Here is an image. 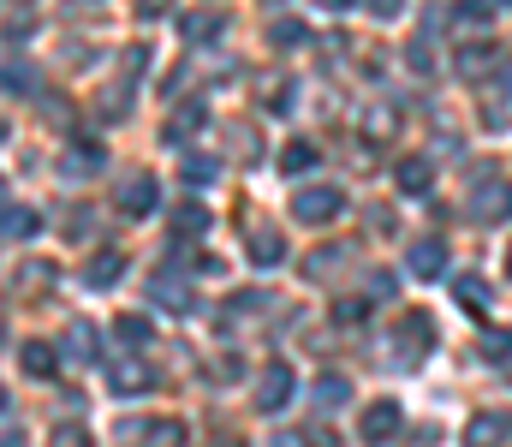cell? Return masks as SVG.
Returning <instances> with one entry per match:
<instances>
[{
    "mask_svg": "<svg viewBox=\"0 0 512 447\" xmlns=\"http://www.w3.org/2000/svg\"><path fill=\"white\" fill-rule=\"evenodd\" d=\"M114 334H120V340H126V346H149V340H155V322H149V316H137V310H131V316H120V322H114Z\"/></svg>",
    "mask_w": 512,
    "mask_h": 447,
    "instance_id": "25",
    "label": "cell"
},
{
    "mask_svg": "<svg viewBox=\"0 0 512 447\" xmlns=\"http://www.w3.org/2000/svg\"><path fill=\"white\" fill-rule=\"evenodd\" d=\"M274 447H304V442H298V436H286V442H274Z\"/></svg>",
    "mask_w": 512,
    "mask_h": 447,
    "instance_id": "45",
    "label": "cell"
},
{
    "mask_svg": "<svg viewBox=\"0 0 512 447\" xmlns=\"http://www.w3.org/2000/svg\"><path fill=\"white\" fill-rule=\"evenodd\" d=\"M256 96H262V108L286 114V108L298 102V84H292V78H262V84H256Z\"/></svg>",
    "mask_w": 512,
    "mask_h": 447,
    "instance_id": "21",
    "label": "cell"
},
{
    "mask_svg": "<svg viewBox=\"0 0 512 447\" xmlns=\"http://www.w3.org/2000/svg\"><path fill=\"white\" fill-rule=\"evenodd\" d=\"M173 233H179V239H203V233H209V209H203V203H179V209H173Z\"/></svg>",
    "mask_w": 512,
    "mask_h": 447,
    "instance_id": "23",
    "label": "cell"
},
{
    "mask_svg": "<svg viewBox=\"0 0 512 447\" xmlns=\"http://www.w3.org/2000/svg\"><path fill=\"white\" fill-rule=\"evenodd\" d=\"M54 281H60V269H54V257H24L18 263V275H12V293L24 298H42V293H54Z\"/></svg>",
    "mask_w": 512,
    "mask_h": 447,
    "instance_id": "5",
    "label": "cell"
},
{
    "mask_svg": "<svg viewBox=\"0 0 512 447\" xmlns=\"http://www.w3.org/2000/svg\"><path fill=\"white\" fill-rule=\"evenodd\" d=\"M393 185H399L405 197L435 191V161H429V155H405V161H393Z\"/></svg>",
    "mask_w": 512,
    "mask_h": 447,
    "instance_id": "10",
    "label": "cell"
},
{
    "mask_svg": "<svg viewBox=\"0 0 512 447\" xmlns=\"http://www.w3.org/2000/svg\"><path fill=\"white\" fill-rule=\"evenodd\" d=\"M227 144L239 149V155H262V138H256L251 126H227Z\"/></svg>",
    "mask_w": 512,
    "mask_h": 447,
    "instance_id": "34",
    "label": "cell"
},
{
    "mask_svg": "<svg viewBox=\"0 0 512 447\" xmlns=\"http://www.w3.org/2000/svg\"><path fill=\"white\" fill-rule=\"evenodd\" d=\"M66 358H72V364H96V358H102V334H96L90 322H72V328H66Z\"/></svg>",
    "mask_w": 512,
    "mask_h": 447,
    "instance_id": "17",
    "label": "cell"
},
{
    "mask_svg": "<svg viewBox=\"0 0 512 447\" xmlns=\"http://www.w3.org/2000/svg\"><path fill=\"white\" fill-rule=\"evenodd\" d=\"M245 257H251L256 269H274V263L286 257V239H280L274 227H251V233H245Z\"/></svg>",
    "mask_w": 512,
    "mask_h": 447,
    "instance_id": "12",
    "label": "cell"
},
{
    "mask_svg": "<svg viewBox=\"0 0 512 447\" xmlns=\"http://www.w3.org/2000/svg\"><path fill=\"white\" fill-rule=\"evenodd\" d=\"M393 298V275H387V269H376V275H370V298Z\"/></svg>",
    "mask_w": 512,
    "mask_h": 447,
    "instance_id": "40",
    "label": "cell"
},
{
    "mask_svg": "<svg viewBox=\"0 0 512 447\" xmlns=\"http://www.w3.org/2000/svg\"><path fill=\"white\" fill-rule=\"evenodd\" d=\"M280 167H286V173H310V167H316V144H286L280 149Z\"/></svg>",
    "mask_w": 512,
    "mask_h": 447,
    "instance_id": "31",
    "label": "cell"
},
{
    "mask_svg": "<svg viewBox=\"0 0 512 447\" xmlns=\"http://www.w3.org/2000/svg\"><path fill=\"white\" fill-rule=\"evenodd\" d=\"M149 298H155L161 310H173V316H191V310H197V293H191L173 269H155V275H149Z\"/></svg>",
    "mask_w": 512,
    "mask_h": 447,
    "instance_id": "6",
    "label": "cell"
},
{
    "mask_svg": "<svg viewBox=\"0 0 512 447\" xmlns=\"http://www.w3.org/2000/svg\"><path fill=\"white\" fill-rule=\"evenodd\" d=\"M387 352L399 364H417L423 352H435V316L429 310H405L393 328H387Z\"/></svg>",
    "mask_w": 512,
    "mask_h": 447,
    "instance_id": "1",
    "label": "cell"
},
{
    "mask_svg": "<svg viewBox=\"0 0 512 447\" xmlns=\"http://www.w3.org/2000/svg\"><path fill=\"white\" fill-rule=\"evenodd\" d=\"M36 227H42V215H36V209H24V203H6V215H0V233H6V239H30Z\"/></svg>",
    "mask_w": 512,
    "mask_h": 447,
    "instance_id": "22",
    "label": "cell"
},
{
    "mask_svg": "<svg viewBox=\"0 0 512 447\" xmlns=\"http://www.w3.org/2000/svg\"><path fill=\"white\" fill-rule=\"evenodd\" d=\"M48 447H90V430L84 424H54L48 430Z\"/></svg>",
    "mask_w": 512,
    "mask_h": 447,
    "instance_id": "32",
    "label": "cell"
},
{
    "mask_svg": "<svg viewBox=\"0 0 512 447\" xmlns=\"http://www.w3.org/2000/svg\"><path fill=\"white\" fill-rule=\"evenodd\" d=\"M465 442L471 447H507L512 442V412H477L465 424Z\"/></svg>",
    "mask_w": 512,
    "mask_h": 447,
    "instance_id": "9",
    "label": "cell"
},
{
    "mask_svg": "<svg viewBox=\"0 0 512 447\" xmlns=\"http://www.w3.org/2000/svg\"><path fill=\"white\" fill-rule=\"evenodd\" d=\"M149 382H155V376H149V364H143L137 352H114V358H108V388H114V394H143Z\"/></svg>",
    "mask_w": 512,
    "mask_h": 447,
    "instance_id": "8",
    "label": "cell"
},
{
    "mask_svg": "<svg viewBox=\"0 0 512 447\" xmlns=\"http://www.w3.org/2000/svg\"><path fill=\"white\" fill-rule=\"evenodd\" d=\"M477 358H489V364H507V358H512V328H489V334L477 340Z\"/></svg>",
    "mask_w": 512,
    "mask_h": 447,
    "instance_id": "26",
    "label": "cell"
},
{
    "mask_svg": "<svg viewBox=\"0 0 512 447\" xmlns=\"http://www.w3.org/2000/svg\"><path fill=\"white\" fill-rule=\"evenodd\" d=\"M167 6H173V0H137V18H161Z\"/></svg>",
    "mask_w": 512,
    "mask_h": 447,
    "instance_id": "41",
    "label": "cell"
},
{
    "mask_svg": "<svg viewBox=\"0 0 512 447\" xmlns=\"http://www.w3.org/2000/svg\"><path fill=\"white\" fill-rule=\"evenodd\" d=\"M489 18H495V0H459V24L477 30V24H489Z\"/></svg>",
    "mask_w": 512,
    "mask_h": 447,
    "instance_id": "33",
    "label": "cell"
},
{
    "mask_svg": "<svg viewBox=\"0 0 512 447\" xmlns=\"http://www.w3.org/2000/svg\"><path fill=\"white\" fill-rule=\"evenodd\" d=\"M102 161H108V155H102V144H90V138H78V144L66 149V161H60V167H66L72 179H90V173H102Z\"/></svg>",
    "mask_w": 512,
    "mask_h": 447,
    "instance_id": "18",
    "label": "cell"
},
{
    "mask_svg": "<svg viewBox=\"0 0 512 447\" xmlns=\"http://www.w3.org/2000/svg\"><path fill=\"white\" fill-rule=\"evenodd\" d=\"M316 6H328V12H346V6H352V0H316Z\"/></svg>",
    "mask_w": 512,
    "mask_h": 447,
    "instance_id": "43",
    "label": "cell"
},
{
    "mask_svg": "<svg viewBox=\"0 0 512 447\" xmlns=\"http://www.w3.org/2000/svg\"><path fill=\"white\" fill-rule=\"evenodd\" d=\"M36 84H42V78H36L30 60H6V66H0V96H30Z\"/></svg>",
    "mask_w": 512,
    "mask_h": 447,
    "instance_id": "19",
    "label": "cell"
},
{
    "mask_svg": "<svg viewBox=\"0 0 512 447\" xmlns=\"http://www.w3.org/2000/svg\"><path fill=\"white\" fill-rule=\"evenodd\" d=\"M286 400H292V370L286 364H268L256 376V412H280Z\"/></svg>",
    "mask_w": 512,
    "mask_h": 447,
    "instance_id": "11",
    "label": "cell"
},
{
    "mask_svg": "<svg viewBox=\"0 0 512 447\" xmlns=\"http://www.w3.org/2000/svg\"><path fill=\"white\" fill-rule=\"evenodd\" d=\"M191 126H203V108H185V120H173V126H167V138H173V144H179V138H185V132H191Z\"/></svg>",
    "mask_w": 512,
    "mask_h": 447,
    "instance_id": "38",
    "label": "cell"
},
{
    "mask_svg": "<svg viewBox=\"0 0 512 447\" xmlns=\"http://www.w3.org/2000/svg\"><path fill=\"white\" fill-rule=\"evenodd\" d=\"M507 275H512V251H507Z\"/></svg>",
    "mask_w": 512,
    "mask_h": 447,
    "instance_id": "49",
    "label": "cell"
},
{
    "mask_svg": "<svg viewBox=\"0 0 512 447\" xmlns=\"http://www.w3.org/2000/svg\"><path fill=\"white\" fill-rule=\"evenodd\" d=\"M399 6H405V0H370V12H376V18H399Z\"/></svg>",
    "mask_w": 512,
    "mask_h": 447,
    "instance_id": "42",
    "label": "cell"
},
{
    "mask_svg": "<svg viewBox=\"0 0 512 447\" xmlns=\"http://www.w3.org/2000/svg\"><path fill=\"white\" fill-rule=\"evenodd\" d=\"M364 310H370V298H340L334 304V322H364Z\"/></svg>",
    "mask_w": 512,
    "mask_h": 447,
    "instance_id": "35",
    "label": "cell"
},
{
    "mask_svg": "<svg viewBox=\"0 0 512 447\" xmlns=\"http://www.w3.org/2000/svg\"><path fill=\"white\" fill-rule=\"evenodd\" d=\"M453 298H459V310H471V316H489L495 287H489L483 275H459V281H453Z\"/></svg>",
    "mask_w": 512,
    "mask_h": 447,
    "instance_id": "15",
    "label": "cell"
},
{
    "mask_svg": "<svg viewBox=\"0 0 512 447\" xmlns=\"http://www.w3.org/2000/svg\"><path fill=\"white\" fill-rule=\"evenodd\" d=\"M471 215L477 221H512V179H477L471 185Z\"/></svg>",
    "mask_w": 512,
    "mask_h": 447,
    "instance_id": "4",
    "label": "cell"
},
{
    "mask_svg": "<svg viewBox=\"0 0 512 447\" xmlns=\"http://www.w3.org/2000/svg\"><path fill=\"white\" fill-rule=\"evenodd\" d=\"M221 30H227L221 12H191V18H179V36H185V42H215Z\"/></svg>",
    "mask_w": 512,
    "mask_h": 447,
    "instance_id": "20",
    "label": "cell"
},
{
    "mask_svg": "<svg viewBox=\"0 0 512 447\" xmlns=\"http://www.w3.org/2000/svg\"><path fill=\"white\" fill-rule=\"evenodd\" d=\"M489 66H495V48H489V42H471V48H459V72H465V78H483Z\"/></svg>",
    "mask_w": 512,
    "mask_h": 447,
    "instance_id": "27",
    "label": "cell"
},
{
    "mask_svg": "<svg viewBox=\"0 0 512 447\" xmlns=\"http://www.w3.org/2000/svg\"><path fill=\"white\" fill-rule=\"evenodd\" d=\"M18 364H24V376H36V382H48V376L60 370V352H54L48 340H24V346H18Z\"/></svg>",
    "mask_w": 512,
    "mask_h": 447,
    "instance_id": "14",
    "label": "cell"
},
{
    "mask_svg": "<svg viewBox=\"0 0 512 447\" xmlns=\"http://www.w3.org/2000/svg\"><path fill=\"white\" fill-rule=\"evenodd\" d=\"M346 400H352V382L328 370V376L316 382V406H322V412H334V406H346Z\"/></svg>",
    "mask_w": 512,
    "mask_h": 447,
    "instance_id": "24",
    "label": "cell"
},
{
    "mask_svg": "<svg viewBox=\"0 0 512 447\" xmlns=\"http://www.w3.org/2000/svg\"><path fill=\"white\" fill-rule=\"evenodd\" d=\"M399 424H405V412H399V400H376V406H364V424H358V436L370 447H382L399 436Z\"/></svg>",
    "mask_w": 512,
    "mask_h": 447,
    "instance_id": "7",
    "label": "cell"
},
{
    "mask_svg": "<svg viewBox=\"0 0 512 447\" xmlns=\"http://www.w3.org/2000/svg\"><path fill=\"white\" fill-rule=\"evenodd\" d=\"M0 447H24V442H18V436H0Z\"/></svg>",
    "mask_w": 512,
    "mask_h": 447,
    "instance_id": "44",
    "label": "cell"
},
{
    "mask_svg": "<svg viewBox=\"0 0 512 447\" xmlns=\"http://www.w3.org/2000/svg\"><path fill=\"white\" fill-rule=\"evenodd\" d=\"M304 42V24H274V48H298Z\"/></svg>",
    "mask_w": 512,
    "mask_h": 447,
    "instance_id": "37",
    "label": "cell"
},
{
    "mask_svg": "<svg viewBox=\"0 0 512 447\" xmlns=\"http://www.w3.org/2000/svg\"><path fill=\"white\" fill-rule=\"evenodd\" d=\"M209 447H245V442H227V436H221V442H209Z\"/></svg>",
    "mask_w": 512,
    "mask_h": 447,
    "instance_id": "46",
    "label": "cell"
},
{
    "mask_svg": "<svg viewBox=\"0 0 512 447\" xmlns=\"http://www.w3.org/2000/svg\"><path fill=\"white\" fill-rule=\"evenodd\" d=\"M155 203H161V185H155L149 167H137V173H126V179L114 185V209H120V215H149Z\"/></svg>",
    "mask_w": 512,
    "mask_h": 447,
    "instance_id": "3",
    "label": "cell"
},
{
    "mask_svg": "<svg viewBox=\"0 0 512 447\" xmlns=\"http://www.w3.org/2000/svg\"><path fill=\"white\" fill-rule=\"evenodd\" d=\"M405 269H411L417 281H435V275L447 269V245H441V239H417V245H411V263H405Z\"/></svg>",
    "mask_w": 512,
    "mask_h": 447,
    "instance_id": "13",
    "label": "cell"
},
{
    "mask_svg": "<svg viewBox=\"0 0 512 447\" xmlns=\"http://www.w3.org/2000/svg\"><path fill=\"white\" fill-rule=\"evenodd\" d=\"M0 412H6V388H0Z\"/></svg>",
    "mask_w": 512,
    "mask_h": 447,
    "instance_id": "47",
    "label": "cell"
},
{
    "mask_svg": "<svg viewBox=\"0 0 512 447\" xmlns=\"http://www.w3.org/2000/svg\"><path fill=\"white\" fill-rule=\"evenodd\" d=\"M340 209H346L340 185H304V191L292 197V215H298L304 227H328V221H334Z\"/></svg>",
    "mask_w": 512,
    "mask_h": 447,
    "instance_id": "2",
    "label": "cell"
},
{
    "mask_svg": "<svg viewBox=\"0 0 512 447\" xmlns=\"http://www.w3.org/2000/svg\"><path fill=\"white\" fill-rule=\"evenodd\" d=\"M209 376H221V382L239 376V358H209Z\"/></svg>",
    "mask_w": 512,
    "mask_h": 447,
    "instance_id": "39",
    "label": "cell"
},
{
    "mask_svg": "<svg viewBox=\"0 0 512 447\" xmlns=\"http://www.w3.org/2000/svg\"><path fill=\"white\" fill-rule=\"evenodd\" d=\"M179 179H185L191 191H203V185H215V161H209V155H185V161H179Z\"/></svg>",
    "mask_w": 512,
    "mask_h": 447,
    "instance_id": "28",
    "label": "cell"
},
{
    "mask_svg": "<svg viewBox=\"0 0 512 447\" xmlns=\"http://www.w3.org/2000/svg\"><path fill=\"white\" fill-rule=\"evenodd\" d=\"M143 442L149 447H185V424H179V418H161V424L143 430Z\"/></svg>",
    "mask_w": 512,
    "mask_h": 447,
    "instance_id": "30",
    "label": "cell"
},
{
    "mask_svg": "<svg viewBox=\"0 0 512 447\" xmlns=\"http://www.w3.org/2000/svg\"><path fill=\"white\" fill-rule=\"evenodd\" d=\"M334 269H346V251H334V245H322V251H310V263H304V275H310V281H328Z\"/></svg>",
    "mask_w": 512,
    "mask_h": 447,
    "instance_id": "29",
    "label": "cell"
},
{
    "mask_svg": "<svg viewBox=\"0 0 512 447\" xmlns=\"http://www.w3.org/2000/svg\"><path fill=\"white\" fill-rule=\"evenodd\" d=\"M507 382H512V364H507Z\"/></svg>",
    "mask_w": 512,
    "mask_h": 447,
    "instance_id": "50",
    "label": "cell"
},
{
    "mask_svg": "<svg viewBox=\"0 0 512 447\" xmlns=\"http://www.w3.org/2000/svg\"><path fill=\"white\" fill-rule=\"evenodd\" d=\"M262 304H268L262 293H239V298H227V316H256Z\"/></svg>",
    "mask_w": 512,
    "mask_h": 447,
    "instance_id": "36",
    "label": "cell"
},
{
    "mask_svg": "<svg viewBox=\"0 0 512 447\" xmlns=\"http://www.w3.org/2000/svg\"><path fill=\"white\" fill-rule=\"evenodd\" d=\"M507 90H512V66H507Z\"/></svg>",
    "mask_w": 512,
    "mask_h": 447,
    "instance_id": "48",
    "label": "cell"
},
{
    "mask_svg": "<svg viewBox=\"0 0 512 447\" xmlns=\"http://www.w3.org/2000/svg\"><path fill=\"white\" fill-rule=\"evenodd\" d=\"M120 275H126V251H96L84 263V287H114Z\"/></svg>",
    "mask_w": 512,
    "mask_h": 447,
    "instance_id": "16",
    "label": "cell"
}]
</instances>
